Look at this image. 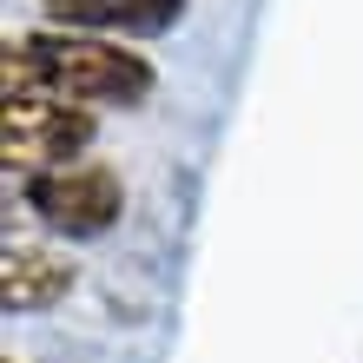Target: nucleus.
I'll return each instance as SVG.
<instances>
[{"instance_id": "f257e3e1", "label": "nucleus", "mask_w": 363, "mask_h": 363, "mask_svg": "<svg viewBox=\"0 0 363 363\" xmlns=\"http://www.w3.org/2000/svg\"><path fill=\"white\" fill-rule=\"evenodd\" d=\"M7 93H53L73 106H145L152 99V60H139L125 40L47 27L27 40H7Z\"/></svg>"}, {"instance_id": "f03ea898", "label": "nucleus", "mask_w": 363, "mask_h": 363, "mask_svg": "<svg viewBox=\"0 0 363 363\" xmlns=\"http://www.w3.org/2000/svg\"><path fill=\"white\" fill-rule=\"evenodd\" d=\"M99 133V119L73 99L53 93H7L0 99V165L7 172H47V165L86 159V145Z\"/></svg>"}, {"instance_id": "7ed1b4c3", "label": "nucleus", "mask_w": 363, "mask_h": 363, "mask_svg": "<svg viewBox=\"0 0 363 363\" xmlns=\"http://www.w3.org/2000/svg\"><path fill=\"white\" fill-rule=\"evenodd\" d=\"M27 211L53 238H99L125 211V179L99 159L47 165V172H27Z\"/></svg>"}, {"instance_id": "20e7f679", "label": "nucleus", "mask_w": 363, "mask_h": 363, "mask_svg": "<svg viewBox=\"0 0 363 363\" xmlns=\"http://www.w3.org/2000/svg\"><path fill=\"white\" fill-rule=\"evenodd\" d=\"M53 27L106 40H159L185 20V0H40Z\"/></svg>"}, {"instance_id": "39448f33", "label": "nucleus", "mask_w": 363, "mask_h": 363, "mask_svg": "<svg viewBox=\"0 0 363 363\" xmlns=\"http://www.w3.org/2000/svg\"><path fill=\"white\" fill-rule=\"evenodd\" d=\"M73 258L53 245H33V238H7L0 251V304L7 317H27V311H53L60 297L73 291Z\"/></svg>"}, {"instance_id": "423d86ee", "label": "nucleus", "mask_w": 363, "mask_h": 363, "mask_svg": "<svg viewBox=\"0 0 363 363\" xmlns=\"http://www.w3.org/2000/svg\"><path fill=\"white\" fill-rule=\"evenodd\" d=\"M0 363H20V357H0Z\"/></svg>"}]
</instances>
